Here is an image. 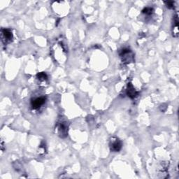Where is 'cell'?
<instances>
[{
  "label": "cell",
  "mask_w": 179,
  "mask_h": 179,
  "mask_svg": "<svg viewBox=\"0 0 179 179\" xmlns=\"http://www.w3.org/2000/svg\"><path fill=\"white\" fill-rule=\"evenodd\" d=\"M120 57L121 58L122 62L126 63V64L132 62L134 61V55L132 52L128 48L122 49L120 53Z\"/></svg>",
  "instance_id": "1"
},
{
  "label": "cell",
  "mask_w": 179,
  "mask_h": 179,
  "mask_svg": "<svg viewBox=\"0 0 179 179\" xmlns=\"http://www.w3.org/2000/svg\"><path fill=\"white\" fill-rule=\"evenodd\" d=\"M122 142L117 138H112L110 143V149L113 152H118L122 148Z\"/></svg>",
  "instance_id": "2"
},
{
  "label": "cell",
  "mask_w": 179,
  "mask_h": 179,
  "mask_svg": "<svg viewBox=\"0 0 179 179\" xmlns=\"http://www.w3.org/2000/svg\"><path fill=\"white\" fill-rule=\"evenodd\" d=\"M45 102H46V97H37L34 99V100L32 101L31 105L33 109H38L39 108L41 107L42 105H44Z\"/></svg>",
  "instance_id": "3"
},
{
  "label": "cell",
  "mask_w": 179,
  "mask_h": 179,
  "mask_svg": "<svg viewBox=\"0 0 179 179\" xmlns=\"http://www.w3.org/2000/svg\"><path fill=\"white\" fill-rule=\"evenodd\" d=\"M2 34L3 37V41H5L7 43L8 41H10L13 37V34L9 30L7 29H2Z\"/></svg>",
  "instance_id": "4"
},
{
  "label": "cell",
  "mask_w": 179,
  "mask_h": 179,
  "mask_svg": "<svg viewBox=\"0 0 179 179\" xmlns=\"http://www.w3.org/2000/svg\"><path fill=\"white\" fill-rule=\"evenodd\" d=\"M127 95L132 99L136 97L138 95V93L135 90V89L132 86V84L131 83H128V88H127Z\"/></svg>",
  "instance_id": "5"
},
{
  "label": "cell",
  "mask_w": 179,
  "mask_h": 179,
  "mask_svg": "<svg viewBox=\"0 0 179 179\" xmlns=\"http://www.w3.org/2000/svg\"><path fill=\"white\" fill-rule=\"evenodd\" d=\"M59 132H60V136L62 137H65L67 135L68 128L65 123L60 124V127H59Z\"/></svg>",
  "instance_id": "6"
},
{
  "label": "cell",
  "mask_w": 179,
  "mask_h": 179,
  "mask_svg": "<svg viewBox=\"0 0 179 179\" xmlns=\"http://www.w3.org/2000/svg\"><path fill=\"white\" fill-rule=\"evenodd\" d=\"M37 78H38V79L39 80V81H46V80H47V75L45 74V73L44 72H41V73H39V74H37Z\"/></svg>",
  "instance_id": "7"
},
{
  "label": "cell",
  "mask_w": 179,
  "mask_h": 179,
  "mask_svg": "<svg viewBox=\"0 0 179 179\" xmlns=\"http://www.w3.org/2000/svg\"><path fill=\"white\" fill-rule=\"evenodd\" d=\"M153 12V9L152 8H150V7H147V8H146L143 10V13H145L146 15H151Z\"/></svg>",
  "instance_id": "8"
},
{
  "label": "cell",
  "mask_w": 179,
  "mask_h": 179,
  "mask_svg": "<svg viewBox=\"0 0 179 179\" xmlns=\"http://www.w3.org/2000/svg\"><path fill=\"white\" fill-rule=\"evenodd\" d=\"M165 4H166V5L167 6V8H169V9L174 8V3L173 2H166Z\"/></svg>",
  "instance_id": "9"
}]
</instances>
